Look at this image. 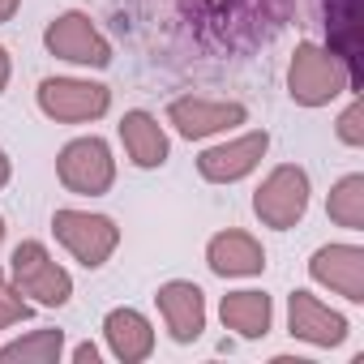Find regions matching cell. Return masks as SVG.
Returning <instances> with one entry per match:
<instances>
[{"instance_id":"cell-1","label":"cell","mask_w":364,"mask_h":364,"mask_svg":"<svg viewBox=\"0 0 364 364\" xmlns=\"http://www.w3.org/2000/svg\"><path fill=\"white\" fill-rule=\"evenodd\" d=\"M360 82L351 77V69L343 65V56H334L321 43H296L291 65H287V95L300 107H326L338 95L355 90Z\"/></svg>"},{"instance_id":"cell-2","label":"cell","mask_w":364,"mask_h":364,"mask_svg":"<svg viewBox=\"0 0 364 364\" xmlns=\"http://www.w3.org/2000/svg\"><path fill=\"white\" fill-rule=\"evenodd\" d=\"M52 232L60 240V249L86 266V270H99L112 262V253L120 249V228L116 219L107 215H95V210H77V206H60L52 215Z\"/></svg>"},{"instance_id":"cell-3","label":"cell","mask_w":364,"mask_h":364,"mask_svg":"<svg viewBox=\"0 0 364 364\" xmlns=\"http://www.w3.org/2000/svg\"><path fill=\"white\" fill-rule=\"evenodd\" d=\"M9 279L18 283L22 296H31V304L43 309H60L73 296V274L48 253L43 240H22L9 257Z\"/></svg>"},{"instance_id":"cell-4","label":"cell","mask_w":364,"mask_h":364,"mask_svg":"<svg viewBox=\"0 0 364 364\" xmlns=\"http://www.w3.org/2000/svg\"><path fill=\"white\" fill-rule=\"evenodd\" d=\"M309 198H313L309 171L300 163H279L257 185V193H253V215L262 219V228L291 232L309 215Z\"/></svg>"},{"instance_id":"cell-5","label":"cell","mask_w":364,"mask_h":364,"mask_svg":"<svg viewBox=\"0 0 364 364\" xmlns=\"http://www.w3.org/2000/svg\"><path fill=\"white\" fill-rule=\"evenodd\" d=\"M56 180L77 198H103L116 185V154L103 137H73L56 154Z\"/></svg>"},{"instance_id":"cell-6","label":"cell","mask_w":364,"mask_h":364,"mask_svg":"<svg viewBox=\"0 0 364 364\" xmlns=\"http://www.w3.org/2000/svg\"><path fill=\"white\" fill-rule=\"evenodd\" d=\"M35 99H39V112L56 124H90V120L107 116V107H112V90L103 82H86V77H43Z\"/></svg>"},{"instance_id":"cell-7","label":"cell","mask_w":364,"mask_h":364,"mask_svg":"<svg viewBox=\"0 0 364 364\" xmlns=\"http://www.w3.org/2000/svg\"><path fill=\"white\" fill-rule=\"evenodd\" d=\"M43 48L56 56V60H69V65H82V69H107L112 65V43L103 39V31L90 22V14L82 9H69V14H56L43 31Z\"/></svg>"},{"instance_id":"cell-8","label":"cell","mask_w":364,"mask_h":364,"mask_svg":"<svg viewBox=\"0 0 364 364\" xmlns=\"http://www.w3.org/2000/svg\"><path fill=\"white\" fill-rule=\"evenodd\" d=\"M245 120H249L245 103H223V99H202V95H180V99L167 103V124L189 141L228 133V129H236Z\"/></svg>"},{"instance_id":"cell-9","label":"cell","mask_w":364,"mask_h":364,"mask_svg":"<svg viewBox=\"0 0 364 364\" xmlns=\"http://www.w3.org/2000/svg\"><path fill=\"white\" fill-rule=\"evenodd\" d=\"M266 150H270V133L253 129V133H240L232 141H219V146L202 150L198 154V171H202V180H210V185H236V180L257 171Z\"/></svg>"},{"instance_id":"cell-10","label":"cell","mask_w":364,"mask_h":364,"mask_svg":"<svg viewBox=\"0 0 364 364\" xmlns=\"http://www.w3.org/2000/svg\"><path fill=\"white\" fill-rule=\"evenodd\" d=\"M309 279L347 304H364V249L343 240V245H321L309 257Z\"/></svg>"},{"instance_id":"cell-11","label":"cell","mask_w":364,"mask_h":364,"mask_svg":"<svg viewBox=\"0 0 364 364\" xmlns=\"http://www.w3.org/2000/svg\"><path fill=\"white\" fill-rule=\"evenodd\" d=\"M287 330H291V338L313 343V347H338V343H347V334H351L347 317L334 313L326 300H317V296L304 291V287L287 296Z\"/></svg>"},{"instance_id":"cell-12","label":"cell","mask_w":364,"mask_h":364,"mask_svg":"<svg viewBox=\"0 0 364 364\" xmlns=\"http://www.w3.org/2000/svg\"><path fill=\"white\" fill-rule=\"evenodd\" d=\"M154 304H159V317H163V326H167V334L176 343L202 338V330H206V296H202L198 283L171 279V283H163L154 291Z\"/></svg>"},{"instance_id":"cell-13","label":"cell","mask_w":364,"mask_h":364,"mask_svg":"<svg viewBox=\"0 0 364 364\" xmlns=\"http://www.w3.org/2000/svg\"><path fill=\"white\" fill-rule=\"evenodd\" d=\"M206 266L219 274V279H253L266 270V249L257 236L240 232V228H228V232H215L210 245H206Z\"/></svg>"},{"instance_id":"cell-14","label":"cell","mask_w":364,"mask_h":364,"mask_svg":"<svg viewBox=\"0 0 364 364\" xmlns=\"http://www.w3.org/2000/svg\"><path fill=\"white\" fill-rule=\"evenodd\" d=\"M103 343L120 364H141L154 351V326L141 309H112L103 317Z\"/></svg>"},{"instance_id":"cell-15","label":"cell","mask_w":364,"mask_h":364,"mask_svg":"<svg viewBox=\"0 0 364 364\" xmlns=\"http://www.w3.org/2000/svg\"><path fill=\"white\" fill-rule=\"evenodd\" d=\"M120 141H124L129 163H133V167H141V171L163 167V163H167V154H171L167 129L159 124V116H150V112H141V107H133V112H124V116H120Z\"/></svg>"},{"instance_id":"cell-16","label":"cell","mask_w":364,"mask_h":364,"mask_svg":"<svg viewBox=\"0 0 364 364\" xmlns=\"http://www.w3.org/2000/svg\"><path fill=\"white\" fill-rule=\"evenodd\" d=\"M219 317H223V330H236L240 338H266L270 334V321H274V300L266 291H228L223 304H219Z\"/></svg>"},{"instance_id":"cell-17","label":"cell","mask_w":364,"mask_h":364,"mask_svg":"<svg viewBox=\"0 0 364 364\" xmlns=\"http://www.w3.org/2000/svg\"><path fill=\"white\" fill-rule=\"evenodd\" d=\"M326 31H330V52L343 56L351 77L360 82V0H326Z\"/></svg>"},{"instance_id":"cell-18","label":"cell","mask_w":364,"mask_h":364,"mask_svg":"<svg viewBox=\"0 0 364 364\" xmlns=\"http://www.w3.org/2000/svg\"><path fill=\"white\" fill-rule=\"evenodd\" d=\"M326 215H330L334 228L364 232V176H360V171L343 176L338 185L330 189V198H326Z\"/></svg>"},{"instance_id":"cell-19","label":"cell","mask_w":364,"mask_h":364,"mask_svg":"<svg viewBox=\"0 0 364 364\" xmlns=\"http://www.w3.org/2000/svg\"><path fill=\"white\" fill-rule=\"evenodd\" d=\"M60 355H65V330H31L0 347V360H22V364H56Z\"/></svg>"},{"instance_id":"cell-20","label":"cell","mask_w":364,"mask_h":364,"mask_svg":"<svg viewBox=\"0 0 364 364\" xmlns=\"http://www.w3.org/2000/svg\"><path fill=\"white\" fill-rule=\"evenodd\" d=\"M35 313V304L18 291V283L9 279V270H0V330H9L18 321H26Z\"/></svg>"},{"instance_id":"cell-21","label":"cell","mask_w":364,"mask_h":364,"mask_svg":"<svg viewBox=\"0 0 364 364\" xmlns=\"http://www.w3.org/2000/svg\"><path fill=\"white\" fill-rule=\"evenodd\" d=\"M360 120H364V103H360V99H351V103H347V112H343V116H338V124H334L343 146H364V124H360Z\"/></svg>"},{"instance_id":"cell-22","label":"cell","mask_w":364,"mask_h":364,"mask_svg":"<svg viewBox=\"0 0 364 364\" xmlns=\"http://www.w3.org/2000/svg\"><path fill=\"white\" fill-rule=\"evenodd\" d=\"M73 360H77V364H99V347H95V343H77V347H73Z\"/></svg>"},{"instance_id":"cell-23","label":"cell","mask_w":364,"mask_h":364,"mask_svg":"<svg viewBox=\"0 0 364 364\" xmlns=\"http://www.w3.org/2000/svg\"><path fill=\"white\" fill-rule=\"evenodd\" d=\"M9 77H14V60H9V52H5V48H0V95H5Z\"/></svg>"},{"instance_id":"cell-24","label":"cell","mask_w":364,"mask_h":364,"mask_svg":"<svg viewBox=\"0 0 364 364\" xmlns=\"http://www.w3.org/2000/svg\"><path fill=\"white\" fill-rule=\"evenodd\" d=\"M18 9H22V0H0V26L14 22V18H18Z\"/></svg>"},{"instance_id":"cell-25","label":"cell","mask_w":364,"mask_h":364,"mask_svg":"<svg viewBox=\"0 0 364 364\" xmlns=\"http://www.w3.org/2000/svg\"><path fill=\"white\" fill-rule=\"evenodd\" d=\"M9 176H14V163H9V154H5V150H0V189L9 185Z\"/></svg>"},{"instance_id":"cell-26","label":"cell","mask_w":364,"mask_h":364,"mask_svg":"<svg viewBox=\"0 0 364 364\" xmlns=\"http://www.w3.org/2000/svg\"><path fill=\"white\" fill-rule=\"evenodd\" d=\"M0 240H5V219H0Z\"/></svg>"}]
</instances>
